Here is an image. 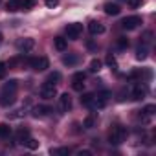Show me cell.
Listing matches in <instances>:
<instances>
[{"mask_svg": "<svg viewBox=\"0 0 156 156\" xmlns=\"http://www.w3.org/2000/svg\"><path fill=\"white\" fill-rule=\"evenodd\" d=\"M35 8V0H9L6 2V11L15 13V11H30Z\"/></svg>", "mask_w": 156, "mask_h": 156, "instance_id": "cell-1", "label": "cell"}, {"mask_svg": "<svg viewBox=\"0 0 156 156\" xmlns=\"http://www.w3.org/2000/svg\"><path fill=\"white\" fill-rule=\"evenodd\" d=\"M125 138H127V129H125L123 125H114V127L108 130V141H110L112 145L123 143Z\"/></svg>", "mask_w": 156, "mask_h": 156, "instance_id": "cell-2", "label": "cell"}, {"mask_svg": "<svg viewBox=\"0 0 156 156\" xmlns=\"http://www.w3.org/2000/svg\"><path fill=\"white\" fill-rule=\"evenodd\" d=\"M140 24H143V20H141V17H138V15H132V17H127V19L121 20V28L127 30V31L136 30Z\"/></svg>", "mask_w": 156, "mask_h": 156, "instance_id": "cell-3", "label": "cell"}, {"mask_svg": "<svg viewBox=\"0 0 156 156\" xmlns=\"http://www.w3.org/2000/svg\"><path fill=\"white\" fill-rule=\"evenodd\" d=\"M28 64H30L35 72H44V70L50 66V62H48L46 57H33V59H28Z\"/></svg>", "mask_w": 156, "mask_h": 156, "instance_id": "cell-4", "label": "cell"}, {"mask_svg": "<svg viewBox=\"0 0 156 156\" xmlns=\"http://www.w3.org/2000/svg\"><path fill=\"white\" fill-rule=\"evenodd\" d=\"M81 33H83V24H79V22H72V24L66 26V37L72 39V41L79 39Z\"/></svg>", "mask_w": 156, "mask_h": 156, "instance_id": "cell-5", "label": "cell"}, {"mask_svg": "<svg viewBox=\"0 0 156 156\" xmlns=\"http://www.w3.org/2000/svg\"><path fill=\"white\" fill-rule=\"evenodd\" d=\"M17 48H19L20 53H28V51H31V50L35 48V39H31V37L20 39V41L17 42Z\"/></svg>", "mask_w": 156, "mask_h": 156, "instance_id": "cell-6", "label": "cell"}, {"mask_svg": "<svg viewBox=\"0 0 156 156\" xmlns=\"http://www.w3.org/2000/svg\"><path fill=\"white\" fill-rule=\"evenodd\" d=\"M57 96V88H55V85H51V83H44L42 87H41V98H44V99H53Z\"/></svg>", "mask_w": 156, "mask_h": 156, "instance_id": "cell-7", "label": "cell"}, {"mask_svg": "<svg viewBox=\"0 0 156 156\" xmlns=\"http://www.w3.org/2000/svg\"><path fill=\"white\" fill-rule=\"evenodd\" d=\"M108 98H110V92H107V90H103L98 96H94V108H103L108 103Z\"/></svg>", "mask_w": 156, "mask_h": 156, "instance_id": "cell-8", "label": "cell"}, {"mask_svg": "<svg viewBox=\"0 0 156 156\" xmlns=\"http://www.w3.org/2000/svg\"><path fill=\"white\" fill-rule=\"evenodd\" d=\"M147 92H149V88H147V85H141V81L132 88V99H143L145 96H147Z\"/></svg>", "mask_w": 156, "mask_h": 156, "instance_id": "cell-9", "label": "cell"}, {"mask_svg": "<svg viewBox=\"0 0 156 156\" xmlns=\"http://www.w3.org/2000/svg\"><path fill=\"white\" fill-rule=\"evenodd\" d=\"M59 108H61V112H68L72 108V98L68 94H61L59 96Z\"/></svg>", "mask_w": 156, "mask_h": 156, "instance_id": "cell-10", "label": "cell"}, {"mask_svg": "<svg viewBox=\"0 0 156 156\" xmlns=\"http://www.w3.org/2000/svg\"><path fill=\"white\" fill-rule=\"evenodd\" d=\"M103 9H105V13L110 15V17H116V15H119V11H121V8H119L118 4H114V2H107V4L103 6Z\"/></svg>", "mask_w": 156, "mask_h": 156, "instance_id": "cell-11", "label": "cell"}, {"mask_svg": "<svg viewBox=\"0 0 156 156\" xmlns=\"http://www.w3.org/2000/svg\"><path fill=\"white\" fill-rule=\"evenodd\" d=\"M88 31H90L92 35H101V33H105V26H103L101 22H98V20H92V22L88 24Z\"/></svg>", "mask_w": 156, "mask_h": 156, "instance_id": "cell-12", "label": "cell"}, {"mask_svg": "<svg viewBox=\"0 0 156 156\" xmlns=\"http://www.w3.org/2000/svg\"><path fill=\"white\" fill-rule=\"evenodd\" d=\"M31 112H33V118H44V116H48L51 112V108L46 107V105H39V107H33Z\"/></svg>", "mask_w": 156, "mask_h": 156, "instance_id": "cell-13", "label": "cell"}, {"mask_svg": "<svg viewBox=\"0 0 156 156\" xmlns=\"http://www.w3.org/2000/svg\"><path fill=\"white\" fill-rule=\"evenodd\" d=\"M28 138H30V130H28V129H24V127H22V129H19V130H17V134H15V141H17V143H20V145H24Z\"/></svg>", "mask_w": 156, "mask_h": 156, "instance_id": "cell-14", "label": "cell"}, {"mask_svg": "<svg viewBox=\"0 0 156 156\" xmlns=\"http://www.w3.org/2000/svg\"><path fill=\"white\" fill-rule=\"evenodd\" d=\"M0 103H2L4 107H9L15 103V92H2V96H0Z\"/></svg>", "mask_w": 156, "mask_h": 156, "instance_id": "cell-15", "label": "cell"}, {"mask_svg": "<svg viewBox=\"0 0 156 156\" xmlns=\"http://www.w3.org/2000/svg\"><path fill=\"white\" fill-rule=\"evenodd\" d=\"M53 46H55V50L64 51V50H66V46H68V41H66L64 37H55V39H53Z\"/></svg>", "mask_w": 156, "mask_h": 156, "instance_id": "cell-16", "label": "cell"}, {"mask_svg": "<svg viewBox=\"0 0 156 156\" xmlns=\"http://www.w3.org/2000/svg\"><path fill=\"white\" fill-rule=\"evenodd\" d=\"M96 123H98V116H96V114H88V116L85 118V121H83V127H85V129H94Z\"/></svg>", "mask_w": 156, "mask_h": 156, "instance_id": "cell-17", "label": "cell"}, {"mask_svg": "<svg viewBox=\"0 0 156 156\" xmlns=\"http://www.w3.org/2000/svg\"><path fill=\"white\" fill-rule=\"evenodd\" d=\"M81 103H83V107H87V108H94V94H83Z\"/></svg>", "mask_w": 156, "mask_h": 156, "instance_id": "cell-18", "label": "cell"}, {"mask_svg": "<svg viewBox=\"0 0 156 156\" xmlns=\"http://www.w3.org/2000/svg\"><path fill=\"white\" fill-rule=\"evenodd\" d=\"M11 136V127L8 123H0V138L2 140H8Z\"/></svg>", "mask_w": 156, "mask_h": 156, "instance_id": "cell-19", "label": "cell"}, {"mask_svg": "<svg viewBox=\"0 0 156 156\" xmlns=\"http://www.w3.org/2000/svg\"><path fill=\"white\" fill-rule=\"evenodd\" d=\"M17 87H19V81L17 79H11V81H8L2 87V92H17Z\"/></svg>", "mask_w": 156, "mask_h": 156, "instance_id": "cell-20", "label": "cell"}, {"mask_svg": "<svg viewBox=\"0 0 156 156\" xmlns=\"http://www.w3.org/2000/svg\"><path fill=\"white\" fill-rule=\"evenodd\" d=\"M147 53H149V50H147V46L143 44V46H140V48L136 50V59H138V61H143V59H147Z\"/></svg>", "mask_w": 156, "mask_h": 156, "instance_id": "cell-21", "label": "cell"}, {"mask_svg": "<svg viewBox=\"0 0 156 156\" xmlns=\"http://www.w3.org/2000/svg\"><path fill=\"white\" fill-rule=\"evenodd\" d=\"M77 61H79V57H77V55H64L62 57V62L66 66H73V64H77Z\"/></svg>", "mask_w": 156, "mask_h": 156, "instance_id": "cell-22", "label": "cell"}, {"mask_svg": "<svg viewBox=\"0 0 156 156\" xmlns=\"http://www.w3.org/2000/svg\"><path fill=\"white\" fill-rule=\"evenodd\" d=\"M22 62H28V59H24L22 55H19V57H13V59H9V68H15V66H19V64H22Z\"/></svg>", "mask_w": 156, "mask_h": 156, "instance_id": "cell-23", "label": "cell"}, {"mask_svg": "<svg viewBox=\"0 0 156 156\" xmlns=\"http://www.w3.org/2000/svg\"><path fill=\"white\" fill-rule=\"evenodd\" d=\"M101 66H103V62H101L99 59H92V61H90V72H92V73L99 72V70H101Z\"/></svg>", "mask_w": 156, "mask_h": 156, "instance_id": "cell-24", "label": "cell"}, {"mask_svg": "<svg viewBox=\"0 0 156 156\" xmlns=\"http://www.w3.org/2000/svg\"><path fill=\"white\" fill-rule=\"evenodd\" d=\"M59 81H61V73H59V72L50 73V75H48V79H46V83H51V85H57Z\"/></svg>", "mask_w": 156, "mask_h": 156, "instance_id": "cell-25", "label": "cell"}, {"mask_svg": "<svg viewBox=\"0 0 156 156\" xmlns=\"http://www.w3.org/2000/svg\"><path fill=\"white\" fill-rule=\"evenodd\" d=\"M107 64H108V66H110L114 72L118 70V61H116V57H114L112 53H108V55H107Z\"/></svg>", "mask_w": 156, "mask_h": 156, "instance_id": "cell-26", "label": "cell"}, {"mask_svg": "<svg viewBox=\"0 0 156 156\" xmlns=\"http://www.w3.org/2000/svg\"><path fill=\"white\" fill-rule=\"evenodd\" d=\"M24 145H26L28 149H31V151H35V149H39V141H37L35 138H28Z\"/></svg>", "mask_w": 156, "mask_h": 156, "instance_id": "cell-27", "label": "cell"}, {"mask_svg": "<svg viewBox=\"0 0 156 156\" xmlns=\"http://www.w3.org/2000/svg\"><path fill=\"white\" fill-rule=\"evenodd\" d=\"M51 154H59V156H66V154H70V149H68V147H61V149H51Z\"/></svg>", "mask_w": 156, "mask_h": 156, "instance_id": "cell-28", "label": "cell"}, {"mask_svg": "<svg viewBox=\"0 0 156 156\" xmlns=\"http://www.w3.org/2000/svg\"><path fill=\"white\" fill-rule=\"evenodd\" d=\"M116 44H118V48H119V50H125V48H129V39H125V37H119Z\"/></svg>", "mask_w": 156, "mask_h": 156, "instance_id": "cell-29", "label": "cell"}, {"mask_svg": "<svg viewBox=\"0 0 156 156\" xmlns=\"http://www.w3.org/2000/svg\"><path fill=\"white\" fill-rule=\"evenodd\" d=\"M141 4H143V0H127V6H129V8H132V9L140 8Z\"/></svg>", "mask_w": 156, "mask_h": 156, "instance_id": "cell-30", "label": "cell"}, {"mask_svg": "<svg viewBox=\"0 0 156 156\" xmlns=\"http://www.w3.org/2000/svg\"><path fill=\"white\" fill-rule=\"evenodd\" d=\"M72 88H73L75 92H83V88H85V83H83V81H73Z\"/></svg>", "mask_w": 156, "mask_h": 156, "instance_id": "cell-31", "label": "cell"}, {"mask_svg": "<svg viewBox=\"0 0 156 156\" xmlns=\"http://www.w3.org/2000/svg\"><path fill=\"white\" fill-rule=\"evenodd\" d=\"M141 41H143V44H149L152 41V31H145L143 37H141Z\"/></svg>", "mask_w": 156, "mask_h": 156, "instance_id": "cell-32", "label": "cell"}, {"mask_svg": "<svg viewBox=\"0 0 156 156\" xmlns=\"http://www.w3.org/2000/svg\"><path fill=\"white\" fill-rule=\"evenodd\" d=\"M6 72H8V64L6 62H0V79L6 77Z\"/></svg>", "mask_w": 156, "mask_h": 156, "instance_id": "cell-33", "label": "cell"}, {"mask_svg": "<svg viewBox=\"0 0 156 156\" xmlns=\"http://www.w3.org/2000/svg\"><path fill=\"white\" fill-rule=\"evenodd\" d=\"M85 79H87V73H83V72H77L73 75V81H85Z\"/></svg>", "mask_w": 156, "mask_h": 156, "instance_id": "cell-34", "label": "cell"}, {"mask_svg": "<svg viewBox=\"0 0 156 156\" xmlns=\"http://www.w3.org/2000/svg\"><path fill=\"white\" fill-rule=\"evenodd\" d=\"M143 112H145V114H149V116H152V114L156 112V107H154V105H147V107L143 108Z\"/></svg>", "mask_w": 156, "mask_h": 156, "instance_id": "cell-35", "label": "cell"}, {"mask_svg": "<svg viewBox=\"0 0 156 156\" xmlns=\"http://www.w3.org/2000/svg\"><path fill=\"white\" fill-rule=\"evenodd\" d=\"M57 4H59V0H46V6L48 8H55Z\"/></svg>", "mask_w": 156, "mask_h": 156, "instance_id": "cell-36", "label": "cell"}, {"mask_svg": "<svg viewBox=\"0 0 156 156\" xmlns=\"http://www.w3.org/2000/svg\"><path fill=\"white\" fill-rule=\"evenodd\" d=\"M22 116H24V112H22V110H15L13 114H9V118H22Z\"/></svg>", "mask_w": 156, "mask_h": 156, "instance_id": "cell-37", "label": "cell"}, {"mask_svg": "<svg viewBox=\"0 0 156 156\" xmlns=\"http://www.w3.org/2000/svg\"><path fill=\"white\" fill-rule=\"evenodd\" d=\"M92 152L90 151H79V152H77V156H90Z\"/></svg>", "mask_w": 156, "mask_h": 156, "instance_id": "cell-38", "label": "cell"}, {"mask_svg": "<svg viewBox=\"0 0 156 156\" xmlns=\"http://www.w3.org/2000/svg\"><path fill=\"white\" fill-rule=\"evenodd\" d=\"M2 41H4V37H2V33H0V46H2Z\"/></svg>", "mask_w": 156, "mask_h": 156, "instance_id": "cell-39", "label": "cell"}]
</instances>
